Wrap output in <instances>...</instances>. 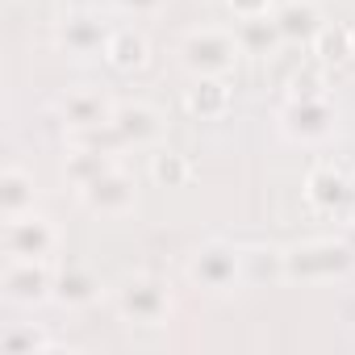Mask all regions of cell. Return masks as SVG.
Instances as JSON below:
<instances>
[{
  "instance_id": "cell-19",
  "label": "cell",
  "mask_w": 355,
  "mask_h": 355,
  "mask_svg": "<svg viewBox=\"0 0 355 355\" xmlns=\"http://www.w3.org/2000/svg\"><path fill=\"white\" fill-rule=\"evenodd\" d=\"M38 201V189H34V175L26 167H5L0 171V214L5 218H21L30 214Z\"/></svg>"
},
{
  "instance_id": "cell-20",
  "label": "cell",
  "mask_w": 355,
  "mask_h": 355,
  "mask_svg": "<svg viewBox=\"0 0 355 355\" xmlns=\"http://www.w3.org/2000/svg\"><path fill=\"white\" fill-rule=\"evenodd\" d=\"M146 59H150V42H146V34H138V30H130V26L109 34L105 63H109L113 71H138V67H146Z\"/></svg>"
},
{
  "instance_id": "cell-26",
  "label": "cell",
  "mask_w": 355,
  "mask_h": 355,
  "mask_svg": "<svg viewBox=\"0 0 355 355\" xmlns=\"http://www.w3.org/2000/svg\"><path fill=\"white\" fill-rule=\"evenodd\" d=\"M234 17H263V13H276L272 0H226Z\"/></svg>"
},
{
  "instance_id": "cell-18",
  "label": "cell",
  "mask_w": 355,
  "mask_h": 355,
  "mask_svg": "<svg viewBox=\"0 0 355 355\" xmlns=\"http://www.w3.org/2000/svg\"><path fill=\"white\" fill-rule=\"evenodd\" d=\"M284 251L280 247H243V284L251 288H268V284H284Z\"/></svg>"
},
{
  "instance_id": "cell-6",
  "label": "cell",
  "mask_w": 355,
  "mask_h": 355,
  "mask_svg": "<svg viewBox=\"0 0 355 355\" xmlns=\"http://www.w3.org/2000/svg\"><path fill=\"white\" fill-rule=\"evenodd\" d=\"M5 259H51L59 251V230L51 218L42 214H21V218H5Z\"/></svg>"
},
{
  "instance_id": "cell-9",
  "label": "cell",
  "mask_w": 355,
  "mask_h": 355,
  "mask_svg": "<svg viewBox=\"0 0 355 355\" xmlns=\"http://www.w3.org/2000/svg\"><path fill=\"white\" fill-rule=\"evenodd\" d=\"M80 201L96 218H125L138 205V189H134V180H130V175L121 171V163H117V167H109L101 175V180H92V184L80 189Z\"/></svg>"
},
{
  "instance_id": "cell-23",
  "label": "cell",
  "mask_w": 355,
  "mask_h": 355,
  "mask_svg": "<svg viewBox=\"0 0 355 355\" xmlns=\"http://www.w3.org/2000/svg\"><path fill=\"white\" fill-rule=\"evenodd\" d=\"M150 180L163 189H184L193 180V163L180 150H155L150 155Z\"/></svg>"
},
{
  "instance_id": "cell-2",
  "label": "cell",
  "mask_w": 355,
  "mask_h": 355,
  "mask_svg": "<svg viewBox=\"0 0 355 355\" xmlns=\"http://www.w3.org/2000/svg\"><path fill=\"white\" fill-rule=\"evenodd\" d=\"M284 272L288 280L301 284H322V280H338L347 272H355V251L347 239H309L284 251Z\"/></svg>"
},
{
  "instance_id": "cell-21",
  "label": "cell",
  "mask_w": 355,
  "mask_h": 355,
  "mask_svg": "<svg viewBox=\"0 0 355 355\" xmlns=\"http://www.w3.org/2000/svg\"><path fill=\"white\" fill-rule=\"evenodd\" d=\"M313 46V55H318V63H351L355 59V42H351V26H322L318 30V38L309 42Z\"/></svg>"
},
{
  "instance_id": "cell-4",
  "label": "cell",
  "mask_w": 355,
  "mask_h": 355,
  "mask_svg": "<svg viewBox=\"0 0 355 355\" xmlns=\"http://www.w3.org/2000/svg\"><path fill=\"white\" fill-rule=\"evenodd\" d=\"M113 309L130 326H167L171 318V293L159 276L134 272L113 288Z\"/></svg>"
},
{
  "instance_id": "cell-15",
  "label": "cell",
  "mask_w": 355,
  "mask_h": 355,
  "mask_svg": "<svg viewBox=\"0 0 355 355\" xmlns=\"http://www.w3.org/2000/svg\"><path fill=\"white\" fill-rule=\"evenodd\" d=\"M109 167H117V155H113V150H105V146H88V142H76V146L67 150V159H63V175L71 180V189H76V193H80L84 184L101 180Z\"/></svg>"
},
{
  "instance_id": "cell-28",
  "label": "cell",
  "mask_w": 355,
  "mask_h": 355,
  "mask_svg": "<svg viewBox=\"0 0 355 355\" xmlns=\"http://www.w3.org/2000/svg\"><path fill=\"white\" fill-rule=\"evenodd\" d=\"M351 42H355V26H351Z\"/></svg>"
},
{
  "instance_id": "cell-25",
  "label": "cell",
  "mask_w": 355,
  "mask_h": 355,
  "mask_svg": "<svg viewBox=\"0 0 355 355\" xmlns=\"http://www.w3.org/2000/svg\"><path fill=\"white\" fill-rule=\"evenodd\" d=\"M167 0H113V9H121L125 17H155Z\"/></svg>"
},
{
  "instance_id": "cell-27",
  "label": "cell",
  "mask_w": 355,
  "mask_h": 355,
  "mask_svg": "<svg viewBox=\"0 0 355 355\" xmlns=\"http://www.w3.org/2000/svg\"><path fill=\"white\" fill-rule=\"evenodd\" d=\"M343 239L351 243V251H355V222H347V230H343Z\"/></svg>"
},
{
  "instance_id": "cell-22",
  "label": "cell",
  "mask_w": 355,
  "mask_h": 355,
  "mask_svg": "<svg viewBox=\"0 0 355 355\" xmlns=\"http://www.w3.org/2000/svg\"><path fill=\"white\" fill-rule=\"evenodd\" d=\"M0 347H5V355H46V351H55L51 334L38 330L34 322H13L5 330V338H0Z\"/></svg>"
},
{
  "instance_id": "cell-3",
  "label": "cell",
  "mask_w": 355,
  "mask_h": 355,
  "mask_svg": "<svg viewBox=\"0 0 355 355\" xmlns=\"http://www.w3.org/2000/svg\"><path fill=\"white\" fill-rule=\"evenodd\" d=\"M189 280L209 297H226V293L243 288V247H234L226 239L201 243L189 255Z\"/></svg>"
},
{
  "instance_id": "cell-11",
  "label": "cell",
  "mask_w": 355,
  "mask_h": 355,
  "mask_svg": "<svg viewBox=\"0 0 355 355\" xmlns=\"http://www.w3.org/2000/svg\"><path fill=\"white\" fill-rule=\"evenodd\" d=\"M305 201L318 214H343L355 201V180H347V175L334 171V167H313L305 175Z\"/></svg>"
},
{
  "instance_id": "cell-8",
  "label": "cell",
  "mask_w": 355,
  "mask_h": 355,
  "mask_svg": "<svg viewBox=\"0 0 355 355\" xmlns=\"http://www.w3.org/2000/svg\"><path fill=\"white\" fill-rule=\"evenodd\" d=\"M0 293L13 305H42L55 293V272L46 268V259H5Z\"/></svg>"
},
{
  "instance_id": "cell-7",
  "label": "cell",
  "mask_w": 355,
  "mask_h": 355,
  "mask_svg": "<svg viewBox=\"0 0 355 355\" xmlns=\"http://www.w3.org/2000/svg\"><path fill=\"white\" fill-rule=\"evenodd\" d=\"M109 26L92 13V9H71L59 17L55 26V46L71 59H105V46H109Z\"/></svg>"
},
{
  "instance_id": "cell-5",
  "label": "cell",
  "mask_w": 355,
  "mask_h": 355,
  "mask_svg": "<svg viewBox=\"0 0 355 355\" xmlns=\"http://www.w3.org/2000/svg\"><path fill=\"white\" fill-rule=\"evenodd\" d=\"M276 121H280V134L293 142H326L334 134L338 109L330 105L326 92L322 96H288Z\"/></svg>"
},
{
  "instance_id": "cell-12",
  "label": "cell",
  "mask_w": 355,
  "mask_h": 355,
  "mask_svg": "<svg viewBox=\"0 0 355 355\" xmlns=\"http://www.w3.org/2000/svg\"><path fill=\"white\" fill-rule=\"evenodd\" d=\"M113 130H117L121 146H155L163 138V117H159V109H150L142 101H130V105H117Z\"/></svg>"
},
{
  "instance_id": "cell-10",
  "label": "cell",
  "mask_w": 355,
  "mask_h": 355,
  "mask_svg": "<svg viewBox=\"0 0 355 355\" xmlns=\"http://www.w3.org/2000/svg\"><path fill=\"white\" fill-rule=\"evenodd\" d=\"M59 121L71 130V134H88V130H101V125H113V113L117 105L101 92V88H71L59 96Z\"/></svg>"
},
{
  "instance_id": "cell-14",
  "label": "cell",
  "mask_w": 355,
  "mask_h": 355,
  "mask_svg": "<svg viewBox=\"0 0 355 355\" xmlns=\"http://www.w3.org/2000/svg\"><path fill=\"white\" fill-rule=\"evenodd\" d=\"M234 38L243 46V55L251 59H272L284 42L280 26H276V13H263V17H234Z\"/></svg>"
},
{
  "instance_id": "cell-17",
  "label": "cell",
  "mask_w": 355,
  "mask_h": 355,
  "mask_svg": "<svg viewBox=\"0 0 355 355\" xmlns=\"http://www.w3.org/2000/svg\"><path fill=\"white\" fill-rule=\"evenodd\" d=\"M189 113L201 117V121H218L234 109V88L226 84V76H209V80H197L184 96Z\"/></svg>"
},
{
  "instance_id": "cell-29",
  "label": "cell",
  "mask_w": 355,
  "mask_h": 355,
  "mask_svg": "<svg viewBox=\"0 0 355 355\" xmlns=\"http://www.w3.org/2000/svg\"><path fill=\"white\" fill-rule=\"evenodd\" d=\"M313 5H322V0H313Z\"/></svg>"
},
{
  "instance_id": "cell-13",
  "label": "cell",
  "mask_w": 355,
  "mask_h": 355,
  "mask_svg": "<svg viewBox=\"0 0 355 355\" xmlns=\"http://www.w3.org/2000/svg\"><path fill=\"white\" fill-rule=\"evenodd\" d=\"M101 297V276L84 263H63L55 272V293L51 301H59L63 309H88Z\"/></svg>"
},
{
  "instance_id": "cell-1",
  "label": "cell",
  "mask_w": 355,
  "mask_h": 355,
  "mask_svg": "<svg viewBox=\"0 0 355 355\" xmlns=\"http://www.w3.org/2000/svg\"><path fill=\"white\" fill-rule=\"evenodd\" d=\"M180 55V67L193 76V80H209V76H230L234 63L243 59V46L234 38V30H218V26H201V30H189L175 46Z\"/></svg>"
},
{
  "instance_id": "cell-16",
  "label": "cell",
  "mask_w": 355,
  "mask_h": 355,
  "mask_svg": "<svg viewBox=\"0 0 355 355\" xmlns=\"http://www.w3.org/2000/svg\"><path fill=\"white\" fill-rule=\"evenodd\" d=\"M276 26H280L284 42H293V46H309L326 21H322V13H318L313 0H284V5L276 9Z\"/></svg>"
},
{
  "instance_id": "cell-24",
  "label": "cell",
  "mask_w": 355,
  "mask_h": 355,
  "mask_svg": "<svg viewBox=\"0 0 355 355\" xmlns=\"http://www.w3.org/2000/svg\"><path fill=\"white\" fill-rule=\"evenodd\" d=\"M288 96H322V71L318 67H297L288 76Z\"/></svg>"
}]
</instances>
